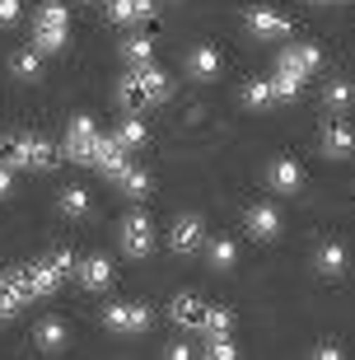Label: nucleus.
<instances>
[{"instance_id": "obj_1", "label": "nucleus", "mask_w": 355, "mask_h": 360, "mask_svg": "<svg viewBox=\"0 0 355 360\" xmlns=\"http://www.w3.org/2000/svg\"><path fill=\"white\" fill-rule=\"evenodd\" d=\"M169 98V75L155 70L150 61L145 66H131V75H122L117 80V103L127 112H145V108H155Z\"/></svg>"}, {"instance_id": "obj_2", "label": "nucleus", "mask_w": 355, "mask_h": 360, "mask_svg": "<svg viewBox=\"0 0 355 360\" xmlns=\"http://www.w3.org/2000/svg\"><path fill=\"white\" fill-rule=\"evenodd\" d=\"M0 164L10 169H52L56 146L42 136H0Z\"/></svg>"}, {"instance_id": "obj_3", "label": "nucleus", "mask_w": 355, "mask_h": 360, "mask_svg": "<svg viewBox=\"0 0 355 360\" xmlns=\"http://www.w3.org/2000/svg\"><path fill=\"white\" fill-rule=\"evenodd\" d=\"M93 146H98V127H93V117H70L66 122V146H61V155H66L70 164H93Z\"/></svg>"}, {"instance_id": "obj_4", "label": "nucleus", "mask_w": 355, "mask_h": 360, "mask_svg": "<svg viewBox=\"0 0 355 360\" xmlns=\"http://www.w3.org/2000/svg\"><path fill=\"white\" fill-rule=\"evenodd\" d=\"M10 276L19 281V290H24V300H52L56 295V271L47 267V262H28V267H10Z\"/></svg>"}, {"instance_id": "obj_5", "label": "nucleus", "mask_w": 355, "mask_h": 360, "mask_svg": "<svg viewBox=\"0 0 355 360\" xmlns=\"http://www.w3.org/2000/svg\"><path fill=\"white\" fill-rule=\"evenodd\" d=\"M201 243H206V220H201L197 211H183L178 220H173V229H169V248L178 257H187V253H197Z\"/></svg>"}, {"instance_id": "obj_6", "label": "nucleus", "mask_w": 355, "mask_h": 360, "mask_svg": "<svg viewBox=\"0 0 355 360\" xmlns=\"http://www.w3.org/2000/svg\"><path fill=\"white\" fill-rule=\"evenodd\" d=\"M122 253L136 257V262L155 253V225H150L145 215H127V220H122Z\"/></svg>"}, {"instance_id": "obj_7", "label": "nucleus", "mask_w": 355, "mask_h": 360, "mask_svg": "<svg viewBox=\"0 0 355 360\" xmlns=\"http://www.w3.org/2000/svg\"><path fill=\"white\" fill-rule=\"evenodd\" d=\"M150 304H108L103 309V323L112 328V333H145L150 328Z\"/></svg>"}, {"instance_id": "obj_8", "label": "nucleus", "mask_w": 355, "mask_h": 360, "mask_svg": "<svg viewBox=\"0 0 355 360\" xmlns=\"http://www.w3.org/2000/svg\"><path fill=\"white\" fill-rule=\"evenodd\" d=\"M243 24H248L252 38H290V19L276 10H266V5H252L248 14H243Z\"/></svg>"}, {"instance_id": "obj_9", "label": "nucleus", "mask_w": 355, "mask_h": 360, "mask_svg": "<svg viewBox=\"0 0 355 360\" xmlns=\"http://www.w3.org/2000/svg\"><path fill=\"white\" fill-rule=\"evenodd\" d=\"M127 155L131 150L122 146V136H98V146H93V169L108 178H117L122 169H127Z\"/></svg>"}, {"instance_id": "obj_10", "label": "nucleus", "mask_w": 355, "mask_h": 360, "mask_svg": "<svg viewBox=\"0 0 355 360\" xmlns=\"http://www.w3.org/2000/svg\"><path fill=\"white\" fill-rule=\"evenodd\" d=\"M323 155H328V160H351L355 155V127L351 122H328V127H323Z\"/></svg>"}, {"instance_id": "obj_11", "label": "nucleus", "mask_w": 355, "mask_h": 360, "mask_svg": "<svg viewBox=\"0 0 355 360\" xmlns=\"http://www.w3.org/2000/svg\"><path fill=\"white\" fill-rule=\"evenodd\" d=\"M75 281L84 285V290H108V285H112V262H108L103 253H93V257H79V267H75Z\"/></svg>"}, {"instance_id": "obj_12", "label": "nucleus", "mask_w": 355, "mask_h": 360, "mask_svg": "<svg viewBox=\"0 0 355 360\" xmlns=\"http://www.w3.org/2000/svg\"><path fill=\"white\" fill-rule=\"evenodd\" d=\"M206 300L201 295H173V304H169V319L178 323V328H201L206 323Z\"/></svg>"}, {"instance_id": "obj_13", "label": "nucleus", "mask_w": 355, "mask_h": 360, "mask_svg": "<svg viewBox=\"0 0 355 360\" xmlns=\"http://www.w3.org/2000/svg\"><path fill=\"white\" fill-rule=\"evenodd\" d=\"M243 225H248L252 239H262V243H266V239H276V234H280V211H276V206H252Z\"/></svg>"}, {"instance_id": "obj_14", "label": "nucleus", "mask_w": 355, "mask_h": 360, "mask_svg": "<svg viewBox=\"0 0 355 360\" xmlns=\"http://www.w3.org/2000/svg\"><path fill=\"white\" fill-rule=\"evenodd\" d=\"M318 61H323V52H318L314 42H299V47H285V52H280V70H295V75L318 70Z\"/></svg>"}, {"instance_id": "obj_15", "label": "nucleus", "mask_w": 355, "mask_h": 360, "mask_svg": "<svg viewBox=\"0 0 355 360\" xmlns=\"http://www.w3.org/2000/svg\"><path fill=\"white\" fill-rule=\"evenodd\" d=\"M187 75L192 80H215L220 75V52L215 47H192L187 52Z\"/></svg>"}, {"instance_id": "obj_16", "label": "nucleus", "mask_w": 355, "mask_h": 360, "mask_svg": "<svg viewBox=\"0 0 355 360\" xmlns=\"http://www.w3.org/2000/svg\"><path fill=\"white\" fill-rule=\"evenodd\" d=\"M108 14L117 24H145L155 14V0H108Z\"/></svg>"}, {"instance_id": "obj_17", "label": "nucleus", "mask_w": 355, "mask_h": 360, "mask_svg": "<svg viewBox=\"0 0 355 360\" xmlns=\"http://www.w3.org/2000/svg\"><path fill=\"white\" fill-rule=\"evenodd\" d=\"M24 304H28V300H24V290H19V281L5 271V276H0V323H10Z\"/></svg>"}, {"instance_id": "obj_18", "label": "nucleus", "mask_w": 355, "mask_h": 360, "mask_svg": "<svg viewBox=\"0 0 355 360\" xmlns=\"http://www.w3.org/2000/svg\"><path fill=\"white\" fill-rule=\"evenodd\" d=\"M266 183L276 187V192H295V187L304 183V174H299V164H295V160H276L271 169H266Z\"/></svg>"}, {"instance_id": "obj_19", "label": "nucleus", "mask_w": 355, "mask_h": 360, "mask_svg": "<svg viewBox=\"0 0 355 360\" xmlns=\"http://www.w3.org/2000/svg\"><path fill=\"white\" fill-rule=\"evenodd\" d=\"M346 267H351V257H346L342 243H323L318 248V271L323 276H346Z\"/></svg>"}, {"instance_id": "obj_20", "label": "nucleus", "mask_w": 355, "mask_h": 360, "mask_svg": "<svg viewBox=\"0 0 355 360\" xmlns=\"http://www.w3.org/2000/svg\"><path fill=\"white\" fill-rule=\"evenodd\" d=\"M33 342H38L42 351H61V347H66V323H61V319H42L38 333H33Z\"/></svg>"}, {"instance_id": "obj_21", "label": "nucleus", "mask_w": 355, "mask_h": 360, "mask_svg": "<svg viewBox=\"0 0 355 360\" xmlns=\"http://www.w3.org/2000/svg\"><path fill=\"white\" fill-rule=\"evenodd\" d=\"M10 70L19 75V80H38V75H42V52H38V47L14 52V56H10Z\"/></svg>"}, {"instance_id": "obj_22", "label": "nucleus", "mask_w": 355, "mask_h": 360, "mask_svg": "<svg viewBox=\"0 0 355 360\" xmlns=\"http://www.w3.org/2000/svg\"><path fill=\"white\" fill-rule=\"evenodd\" d=\"M299 84H304V75L276 66V75H271V98H276V103H290V98H299Z\"/></svg>"}, {"instance_id": "obj_23", "label": "nucleus", "mask_w": 355, "mask_h": 360, "mask_svg": "<svg viewBox=\"0 0 355 360\" xmlns=\"http://www.w3.org/2000/svg\"><path fill=\"white\" fill-rule=\"evenodd\" d=\"M201 333H206V337H229V333H234V314H229L224 304H211V309H206Z\"/></svg>"}, {"instance_id": "obj_24", "label": "nucleus", "mask_w": 355, "mask_h": 360, "mask_svg": "<svg viewBox=\"0 0 355 360\" xmlns=\"http://www.w3.org/2000/svg\"><path fill=\"white\" fill-rule=\"evenodd\" d=\"M206 262H211L215 271H234V262H238V248L229 239H215V243H206Z\"/></svg>"}, {"instance_id": "obj_25", "label": "nucleus", "mask_w": 355, "mask_h": 360, "mask_svg": "<svg viewBox=\"0 0 355 360\" xmlns=\"http://www.w3.org/2000/svg\"><path fill=\"white\" fill-rule=\"evenodd\" d=\"M112 183H117L127 197H145V192H150V174H145V169H136V164H127V169H122Z\"/></svg>"}, {"instance_id": "obj_26", "label": "nucleus", "mask_w": 355, "mask_h": 360, "mask_svg": "<svg viewBox=\"0 0 355 360\" xmlns=\"http://www.w3.org/2000/svg\"><path fill=\"white\" fill-rule=\"evenodd\" d=\"M323 103H328L332 112H346V108L355 103V84H346V80H328V89H323Z\"/></svg>"}, {"instance_id": "obj_27", "label": "nucleus", "mask_w": 355, "mask_h": 360, "mask_svg": "<svg viewBox=\"0 0 355 360\" xmlns=\"http://www.w3.org/2000/svg\"><path fill=\"white\" fill-rule=\"evenodd\" d=\"M56 206H61V215L79 220V215H89V192H84V187H66V192L56 197Z\"/></svg>"}, {"instance_id": "obj_28", "label": "nucleus", "mask_w": 355, "mask_h": 360, "mask_svg": "<svg viewBox=\"0 0 355 360\" xmlns=\"http://www.w3.org/2000/svg\"><path fill=\"white\" fill-rule=\"evenodd\" d=\"M150 52H155V42L145 38V33H131V38L122 42V56H127L131 66H145V61H150Z\"/></svg>"}, {"instance_id": "obj_29", "label": "nucleus", "mask_w": 355, "mask_h": 360, "mask_svg": "<svg viewBox=\"0 0 355 360\" xmlns=\"http://www.w3.org/2000/svg\"><path fill=\"white\" fill-rule=\"evenodd\" d=\"M33 47H38L42 56H47V52H61V47H66V28H47V24H38V33H33Z\"/></svg>"}, {"instance_id": "obj_30", "label": "nucleus", "mask_w": 355, "mask_h": 360, "mask_svg": "<svg viewBox=\"0 0 355 360\" xmlns=\"http://www.w3.org/2000/svg\"><path fill=\"white\" fill-rule=\"evenodd\" d=\"M266 103H276V98H271V80H248L243 84V108H266Z\"/></svg>"}, {"instance_id": "obj_31", "label": "nucleus", "mask_w": 355, "mask_h": 360, "mask_svg": "<svg viewBox=\"0 0 355 360\" xmlns=\"http://www.w3.org/2000/svg\"><path fill=\"white\" fill-rule=\"evenodd\" d=\"M38 24H47V28H70V14H66V5H56V0L38 5Z\"/></svg>"}, {"instance_id": "obj_32", "label": "nucleus", "mask_w": 355, "mask_h": 360, "mask_svg": "<svg viewBox=\"0 0 355 360\" xmlns=\"http://www.w3.org/2000/svg\"><path fill=\"white\" fill-rule=\"evenodd\" d=\"M122 146H127V150H136V146H145V122H141V112H131V117H127V122H122Z\"/></svg>"}, {"instance_id": "obj_33", "label": "nucleus", "mask_w": 355, "mask_h": 360, "mask_svg": "<svg viewBox=\"0 0 355 360\" xmlns=\"http://www.w3.org/2000/svg\"><path fill=\"white\" fill-rule=\"evenodd\" d=\"M47 267L56 271V281H66V276H75L79 257H70V253H52V257H47Z\"/></svg>"}, {"instance_id": "obj_34", "label": "nucleus", "mask_w": 355, "mask_h": 360, "mask_svg": "<svg viewBox=\"0 0 355 360\" xmlns=\"http://www.w3.org/2000/svg\"><path fill=\"white\" fill-rule=\"evenodd\" d=\"M206 356H211V360H234V356H238V347L229 342V337H211V347H206Z\"/></svg>"}, {"instance_id": "obj_35", "label": "nucleus", "mask_w": 355, "mask_h": 360, "mask_svg": "<svg viewBox=\"0 0 355 360\" xmlns=\"http://www.w3.org/2000/svg\"><path fill=\"white\" fill-rule=\"evenodd\" d=\"M5 197H14V169L10 164H0V201Z\"/></svg>"}, {"instance_id": "obj_36", "label": "nucleus", "mask_w": 355, "mask_h": 360, "mask_svg": "<svg viewBox=\"0 0 355 360\" xmlns=\"http://www.w3.org/2000/svg\"><path fill=\"white\" fill-rule=\"evenodd\" d=\"M0 24H19V0H0Z\"/></svg>"}, {"instance_id": "obj_37", "label": "nucleus", "mask_w": 355, "mask_h": 360, "mask_svg": "<svg viewBox=\"0 0 355 360\" xmlns=\"http://www.w3.org/2000/svg\"><path fill=\"white\" fill-rule=\"evenodd\" d=\"M337 351H342V347H332V342H323V347H314V356H318V360H332Z\"/></svg>"}, {"instance_id": "obj_38", "label": "nucleus", "mask_w": 355, "mask_h": 360, "mask_svg": "<svg viewBox=\"0 0 355 360\" xmlns=\"http://www.w3.org/2000/svg\"><path fill=\"white\" fill-rule=\"evenodd\" d=\"M323 5H328V0H323Z\"/></svg>"}]
</instances>
